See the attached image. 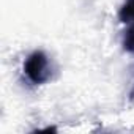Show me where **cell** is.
Wrapping results in <instances>:
<instances>
[{
	"label": "cell",
	"instance_id": "7a4b0ae2",
	"mask_svg": "<svg viewBox=\"0 0 134 134\" xmlns=\"http://www.w3.org/2000/svg\"><path fill=\"white\" fill-rule=\"evenodd\" d=\"M118 19L126 25L134 24V0H125L123 2V5L118 10Z\"/></svg>",
	"mask_w": 134,
	"mask_h": 134
},
{
	"label": "cell",
	"instance_id": "6da1fadb",
	"mask_svg": "<svg viewBox=\"0 0 134 134\" xmlns=\"http://www.w3.org/2000/svg\"><path fill=\"white\" fill-rule=\"evenodd\" d=\"M24 74L33 85H44L52 79L54 68L44 51H33L24 62Z\"/></svg>",
	"mask_w": 134,
	"mask_h": 134
},
{
	"label": "cell",
	"instance_id": "3957f363",
	"mask_svg": "<svg viewBox=\"0 0 134 134\" xmlns=\"http://www.w3.org/2000/svg\"><path fill=\"white\" fill-rule=\"evenodd\" d=\"M121 46L126 52H131L134 54V24H131L125 33H123V38H121Z\"/></svg>",
	"mask_w": 134,
	"mask_h": 134
}]
</instances>
